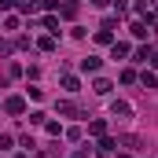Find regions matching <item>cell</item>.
Instances as JSON below:
<instances>
[{"instance_id":"cell-1","label":"cell","mask_w":158,"mask_h":158,"mask_svg":"<svg viewBox=\"0 0 158 158\" xmlns=\"http://www.w3.org/2000/svg\"><path fill=\"white\" fill-rule=\"evenodd\" d=\"M110 114H114V118H129L132 110H129V103H110Z\"/></svg>"},{"instance_id":"cell-2","label":"cell","mask_w":158,"mask_h":158,"mask_svg":"<svg viewBox=\"0 0 158 158\" xmlns=\"http://www.w3.org/2000/svg\"><path fill=\"white\" fill-rule=\"evenodd\" d=\"M81 70H99V59H96V55H88V59H81Z\"/></svg>"},{"instance_id":"cell-3","label":"cell","mask_w":158,"mask_h":158,"mask_svg":"<svg viewBox=\"0 0 158 158\" xmlns=\"http://www.w3.org/2000/svg\"><path fill=\"white\" fill-rule=\"evenodd\" d=\"M7 114H22V99H7Z\"/></svg>"},{"instance_id":"cell-4","label":"cell","mask_w":158,"mask_h":158,"mask_svg":"<svg viewBox=\"0 0 158 158\" xmlns=\"http://www.w3.org/2000/svg\"><path fill=\"white\" fill-rule=\"evenodd\" d=\"M110 55H114V59H121V55H129V44H114V48H110Z\"/></svg>"},{"instance_id":"cell-5","label":"cell","mask_w":158,"mask_h":158,"mask_svg":"<svg viewBox=\"0 0 158 158\" xmlns=\"http://www.w3.org/2000/svg\"><path fill=\"white\" fill-rule=\"evenodd\" d=\"M132 33L136 37H147V22H132Z\"/></svg>"},{"instance_id":"cell-6","label":"cell","mask_w":158,"mask_h":158,"mask_svg":"<svg viewBox=\"0 0 158 158\" xmlns=\"http://www.w3.org/2000/svg\"><path fill=\"white\" fill-rule=\"evenodd\" d=\"M110 92V81H96V96H107Z\"/></svg>"},{"instance_id":"cell-7","label":"cell","mask_w":158,"mask_h":158,"mask_svg":"<svg viewBox=\"0 0 158 158\" xmlns=\"http://www.w3.org/2000/svg\"><path fill=\"white\" fill-rule=\"evenodd\" d=\"M63 88L66 92H77V77H63Z\"/></svg>"},{"instance_id":"cell-8","label":"cell","mask_w":158,"mask_h":158,"mask_svg":"<svg viewBox=\"0 0 158 158\" xmlns=\"http://www.w3.org/2000/svg\"><path fill=\"white\" fill-rule=\"evenodd\" d=\"M11 4H15V0H0V7H11Z\"/></svg>"},{"instance_id":"cell-9","label":"cell","mask_w":158,"mask_h":158,"mask_svg":"<svg viewBox=\"0 0 158 158\" xmlns=\"http://www.w3.org/2000/svg\"><path fill=\"white\" fill-rule=\"evenodd\" d=\"M151 63H155V66H158V52H151Z\"/></svg>"},{"instance_id":"cell-10","label":"cell","mask_w":158,"mask_h":158,"mask_svg":"<svg viewBox=\"0 0 158 158\" xmlns=\"http://www.w3.org/2000/svg\"><path fill=\"white\" fill-rule=\"evenodd\" d=\"M92 4H96V7H103V4H107V0H92Z\"/></svg>"}]
</instances>
